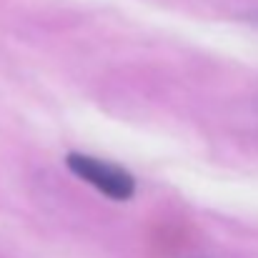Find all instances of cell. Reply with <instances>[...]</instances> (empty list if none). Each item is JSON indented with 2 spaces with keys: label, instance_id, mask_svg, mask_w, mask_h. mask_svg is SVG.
<instances>
[{
  "label": "cell",
  "instance_id": "cell-1",
  "mask_svg": "<svg viewBox=\"0 0 258 258\" xmlns=\"http://www.w3.org/2000/svg\"><path fill=\"white\" fill-rule=\"evenodd\" d=\"M68 168L78 178L88 180L93 188H98L103 196L115 198V201H125L136 190L133 178L123 168H118L113 163H105V161H98V158H90V156H83V153H71L68 156Z\"/></svg>",
  "mask_w": 258,
  "mask_h": 258
}]
</instances>
